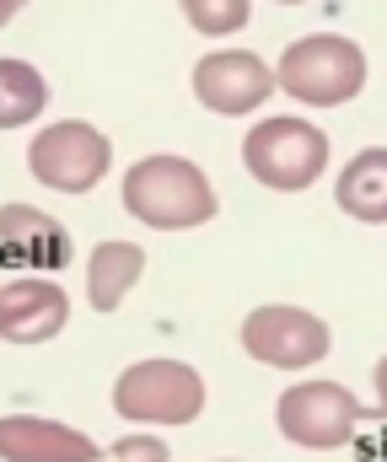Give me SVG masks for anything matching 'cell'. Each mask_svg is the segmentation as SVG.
<instances>
[{
  "mask_svg": "<svg viewBox=\"0 0 387 462\" xmlns=\"http://www.w3.org/2000/svg\"><path fill=\"white\" fill-rule=\"evenodd\" d=\"M178 11L199 38H232V32L248 27L253 0H178Z\"/></svg>",
  "mask_w": 387,
  "mask_h": 462,
  "instance_id": "15",
  "label": "cell"
},
{
  "mask_svg": "<svg viewBox=\"0 0 387 462\" xmlns=\"http://www.w3.org/2000/svg\"><path fill=\"white\" fill-rule=\"evenodd\" d=\"M114 167V140L87 118L43 124L27 145V172L54 194H92Z\"/></svg>",
  "mask_w": 387,
  "mask_h": 462,
  "instance_id": "4",
  "label": "cell"
},
{
  "mask_svg": "<svg viewBox=\"0 0 387 462\" xmlns=\"http://www.w3.org/2000/svg\"><path fill=\"white\" fill-rule=\"evenodd\" d=\"M0 462H103V447L43 414H0Z\"/></svg>",
  "mask_w": 387,
  "mask_h": 462,
  "instance_id": "10",
  "label": "cell"
},
{
  "mask_svg": "<svg viewBox=\"0 0 387 462\" xmlns=\"http://www.w3.org/2000/svg\"><path fill=\"white\" fill-rule=\"evenodd\" d=\"M114 409L129 425H194L205 414V376L183 360H134L114 382Z\"/></svg>",
  "mask_w": 387,
  "mask_h": 462,
  "instance_id": "5",
  "label": "cell"
},
{
  "mask_svg": "<svg viewBox=\"0 0 387 462\" xmlns=\"http://www.w3.org/2000/svg\"><path fill=\"white\" fill-rule=\"evenodd\" d=\"M103 462H172V452H167V441H156V436H124V441L108 447Z\"/></svg>",
  "mask_w": 387,
  "mask_h": 462,
  "instance_id": "16",
  "label": "cell"
},
{
  "mask_svg": "<svg viewBox=\"0 0 387 462\" xmlns=\"http://www.w3.org/2000/svg\"><path fill=\"white\" fill-rule=\"evenodd\" d=\"M366 49L355 38H339V32H307L296 38L280 65H274V87L307 108H345L366 92Z\"/></svg>",
  "mask_w": 387,
  "mask_h": 462,
  "instance_id": "2",
  "label": "cell"
},
{
  "mask_svg": "<svg viewBox=\"0 0 387 462\" xmlns=\"http://www.w3.org/2000/svg\"><path fill=\"white\" fill-rule=\"evenodd\" d=\"M70 323V296L54 280H11L0 285V339L5 345H49Z\"/></svg>",
  "mask_w": 387,
  "mask_h": 462,
  "instance_id": "9",
  "label": "cell"
},
{
  "mask_svg": "<svg viewBox=\"0 0 387 462\" xmlns=\"http://www.w3.org/2000/svg\"><path fill=\"white\" fill-rule=\"evenodd\" d=\"M377 409L387 414V355L377 360Z\"/></svg>",
  "mask_w": 387,
  "mask_h": 462,
  "instance_id": "17",
  "label": "cell"
},
{
  "mask_svg": "<svg viewBox=\"0 0 387 462\" xmlns=\"http://www.w3.org/2000/svg\"><path fill=\"white\" fill-rule=\"evenodd\" d=\"M194 97L221 118H248L274 97V65L253 49H216L194 65Z\"/></svg>",
  "mask_w": 387,
  "mask_h": 462,
  "instance_id": "8",
  "label": "cell"
},
{
  "mask_svg": "<svg viewBox=\"0 0 387 462\" xmlns=\"http://www.w3.org/2000/svg\"><path fill=\"white\" fill-rule=\"evenodd\" d=\"M334 205L350 216V221H366V226H387V145H366L355 151L339 178H334Z\"/></svg>",
  "mask_w": 387,
  "mask_h": 462,
  "instance_id": "12",
  "label": "cell"
},
{
  "mask_svg": "<svg viewBox=\"0 0 387 462\" xmlns=\"http://www.w3.org/2000/svg\"><path fill=\"white\" fill-rule=\"evenodd\" d=\"M0 253L27 269H65L70 263V231L49 210L32 205H0Z\"/></svg>",
  "mask_w": 387,
  "mask_h": 462,
  "instance_id": "11",
  "label": "cell"
},
{
  "mask_svg": "<svg viewBox=\"0 0 387 462\" xmlns=\"http://www.w3.org/2000/svg\"><path fill=\"white\" fill-rule=\"evenodd\" d=\"M49 108V81L27 60H0V129H22Z\"/></svg>",
  "mask_w": 387,
  "mask_h": 462,
  "instance_id": "14",
  "label": "cell"
},
{
  "mask_svg": "<svg viewBox=\"0 0 387 462\" xmlns=\"http://www.w3.org/2000/svg\"><path fill=\"white\" fill-rule=\"evenodd\" d=\"M140 274H145V247L124 236H103L87 258V301L97 312H119L124 296L140 285Z\"/></svg>",
  "mask_w": 387,
  "mask_h": 462,
  "instance_id": "13",
  "label": "cell"
},
{
  "mask_svg": "<svg viewBox=\"0 0 387 462\" xmlns=\"http://www.w3.org/2000/svg\"><path fill=\"white\" fill-rule=\"evenodd\" d=\"M361 420H366V409L339 382H296L274 403L280 436L290 447H301V452H339V447H350Z\"/></svg>",
  "mask_w": 387,
  "mask_h": 462,
  "instance_id": "6",
  "label": "cell"
},
{
  "mask_svg": "<svg viewBox=\"0 0 387 462\" xmlns=\"http://www.w3.org/2000/svg\"><path fill=\"white\" fill-rule=\"evenodd\" d=\"M124 210L151 231H194L205 221H216L221 199H216V183L205 178V167H194L189 156H172V151H156V156H140L124 172Z\"/></svg>",
  "mask_w": 387,
  "mask_h": 462,
  "instance_id": "1",
  "label": "cell"
},
{
  "mask_svg": "<svg viewBox=\"0 0 387 462\" xmlns=\"http://www.w3.org/2000/svg\"><path fill=\"white\" fill-rule=\"evenodd\" d=\"M243 349L253 355L258 365H274V371H307L318 365L328 349H334V334L318 312L307 307H253L243 318Z\"/></svg>",
  "mask_w": 387,
  "mask_h": 462,
  "instance_id": "7",
  "label": "cell"
},
{
  "mask_svg": "<svg viewBox=\"0 0 387 462\" xmlns=\"http://www.w3.org/2000/svg\"><path fill=\"white\" fill-rule=\"evenodd\" d=\"M243 167L253 172V183L274 189V194H301L328 167V134L301 114L258 118L243 140Z\"/></svg>",
  "mask_w": 387,
  "mask_h": 462,
  "instance_id": "3",
  "label": "cell"
},
{
  "mask_svg": "<svg viewBox=\"0 0 387 462\" xmlns=\"http://www.w3.org/2000/svg\"><path fill=\"white\" fill-rule=\"evenodd\" d=\"M274 5H301V0H274Z\"/></svg>",
  "mask_w": 387,
  "mask_h": 462,
  "instance_id": "18",
  "label": "cell"
}]
</instances>
